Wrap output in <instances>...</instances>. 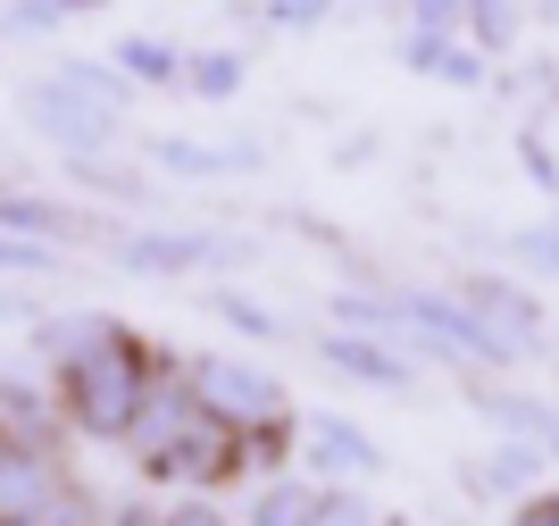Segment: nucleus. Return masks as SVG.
<instances>
[{
	"mask_svg": "<svg viewBox=\"0 0 559 526\" xmlns=\"http://www.w3.org/2000/svg\"><path fill=\"white\" fill-rule=\"evenodd\" d=\"M50 351H59V376H68L75 426H84V435H134L142 410H151V393H159V376H151L134 335L109 326V318H75V326L50 335Z\"/></svg>",
	"mask_w": 559,
	"mask_h": 526,
	"instance_id": "nucleus-1",
	"label": "nucleus"
},
{
	"mask_svg": "<svg viewBox=\"0 0 559 526\" xmlns=\"http://www.w3.org/2000/svg\"><path fill=\"white\" fill-rule=\"evenodd\" d=\"M393 309H401V343L435 351V360L460 367V376H510V351L492 343L485 318H476L451 284H393Z\"/></svg>",
	"mask_w": 559,
	"mask_h": 526,
	"instance_id": "nucleus-2",
	"label": "nucleus"
},
{
	"mask_svg": "<svg viewBox=\"0 0 559 526\" xmlns=\"http://www.w3.org/2000/svg\"><path fill=\"white\" fill-rule=\"evenodd\" d=\"M192 376V401L210 418H226L234 435L251 443V435H267V426H284L293 418V393L267 376V367H251V360H226V351H201V360L185 367Z\"/></svg>",
	"mask_w": 559,
	"mask_h": 526,
	"instance_id": "nucleus-3",
	"label": "nucleus"
},
{
	"mask_svg": "<svg viewBox=\"0 0 559 526\" xmlns=\"http://www.w3.org/2000/svg\"><path fill=\"white\" fill-rule=\"evenodd\" d=\"M451 293L485 318V335L501 351H510V367H526V360H551V318H543V301L518 284V276H492V268H467V276H451Z\"/></svg>",
	"mask_w": 559,
	"mask_h": 526,
	"instance_id": "nucleus-4",
	"label": "nucleus"
},
{
	"mask_svg": "<svg viewBox=\"0 0 559 526\" xmlns=\"http://www.w3.org/2000/svg\"><path fill=\"white\" fill-rule=\"evenodd\" d=\"M293 452H301V477L309 484H359L384 468V443L343 410H301L293 418Z\"/></svg>",
	"mask_w": 559,
	"mask_h": 526,
	"instance_id": "nucleus-5",
	"label": "nucleus"
},
{
	"mask_svg": "<svg viewBox=\"0 0 559 526\" xmlns=\"http://www.w3.org/2000/svg\"><path fill=\"white\" fill-rule=\"evenodd\" d=\"M318 360H326L334 376H350V385L384 393V401H409V393H418V351L384 343V335H343V326H326V335H318Z\"/></svg>",
	"mask_w": 559,
	"mask_h": 526,
	"instance_id": "nucleus-6",
	"label": "nucleus"
},
{
	"mask_svg": "<svg viewBox=\"0 0 559 526\" xmlns=\"http://www.w3.org/2000/svg\"><path fill=\"white\" fill-rule=\"evenodd\" d=\"M467 410L492 418V426H501V443H526V452L559 459V410L543 401V393L501 385V376H476V385H467Z\"/></svg>",
	"mask_w": 559,
	"mask_h": 526,
	"instance_id": "nucleus-7",
	"label": "nucleus"
},
{
	"mask_svg": "<svg viewBox=\"0 0 559 526\" xmlns=\"http://www.w3.org/2000/svg\"><path fill=\"white\" fill-rule=\"evenodd\" d=\"M117 259L142 268V276H192V268H226V259H242V243H226V234H126Z\"/></svg>",
	"mask_w": 559,
	"mask_h": 526,
	"instance_id": "nucleus-8",
	"label": "nucleus"
},
{
	"mask_svg": "<svg viewBox=\"0 0 559 526\" xmlns=\"http://www.w3.org/2000/svg\"><path fill=\"white\" fill-rule=\"evenodd\" d=\"M393 59H401V75H426V84H460V92L492 84V59H476L460 34H401Z\"/></svg>",
	"mask_w": 559,
	"mask_h": 526,
	"instance_id": "nucleus-9",
	"label": "nucleus"
},
{
	"mask_svg": "<svg viewBox=\"0 0 559 526\" xmlns=\"http://www.w3.org/2000/svg\"><path fill=\"white\" fill-rule=\"evenodd\" d=\"M535 477H543V452H526V443H492L460 468V484L485 493V502H526V493H543Z\"/></svg>",
	"mask_w": 559,
	"mask_h": 526,
	"instance_id": "nucleus-10",
	"label": "nucleus"
},
{
	"mask_svg": "<svg viewBox=\"0 0 559 526\" xmlns=\"http://www.w3.org/2000/svg\"><path fill=\"white\" fill-rule=\"evenodd\" d=\"M25 109H34V126H43L50 142H68V151H100V142L117 135V117L84 109V101H75V92H59V84H43L34 101H25Z\"/></svg>",
	"mask_w": 559,
	"mask_h": 526,
	"instance_id": "nucleus-11",
	"label": "nucleus"
},
{
	"mask_svg": "<svg viewBox=\"0 0 559 526\" xmlns=\"http://www.w3.org/2000/svg\"><path fill=\"white\" fill-rule=\"evenodd\" d=\"M526 17H535L526 0H467V17H460V43L476 50V59H492V68H501V59L518 50V34H526Z\"/></svg>",
	"mask_w": 559,
	"mask_h": 526,
	"instance_id": "nucleus-12",
	"label": "nucleus"
},
{
	"mask_svg": "<svg viewBox=\"0 0 559 526\" xmlns=\"http://www.w3.org/2000/svg\"><path fill=\"white\" fill-rule=\"evenodd\" d=\"M318 518V484L301 477V468H284V477H267L251 493V510H242V526H309Z\"/></svg>",
	"mask_w": 559,
	"mask_h": 526,
	"instance_id": "nucleus-13",
	"label": "nucleus"
},
{
	"mask_svg": "<svg viewBox=\"0 0 559 526\" xmlns=\"http://www.w3.org/2000/svg\"><path fill=\"white\" fill-rule=\"evenodd\" d=\"M326 309H334V326H343V335H384V343H401V309H393V284H368V293L350 284V293H334Z\"/></svg>",
	"mask_w": 559,
	"mask_h": 526,
	"instance_id": "nucleus-14",
	"label": "nucleus"
},
{
	"mask_svg": "<svg viewBox=\"0 0 559 526\" xmlns=\"http://www.w3.org/2000/svg\"><path fill=\"white\" fill-rule=\"evenodd\" d=\"M126 84H185V50L176 43H151V34H134V43H117V59H109Z\"/></svg>",
	"mask_w": 559,
	"mask_h": 526,
	"instance_id": "nucleus-15",
	"label": "nucleus"
},
{
	"mask_svg": "<svg viewBox=\"0 0 559 526\" xmlns=\"http://www.w3.org/2000/svg\"><path fill=\"white\" fill-rule=\"evenodd\" d=\"M501 259H510L518 276H559V209L535 218V226H510L501 234Z\"/></svg>",
	"mask_w": 559,
	"mask_h": 526,
	"instance_id": "nucleus-16",
	"label": "nucleus"
},
{
	"mask_svg": "<svg viewBox=\"0 0 559 526\" xmlns=\"http://www.w3.org/2000/svg\"><path fill=\"white\" fill-rule=\"evenodd\" d=\"M151 160L176 167V176H234V167H259V151H217V142H151Z\"/></svg>",
	"mask_w": 559,
	"mask_h": 526,
	"instance_id": "nucleus-17",
	"label": "nucleus"
},
{
	"mask_svg": "<svg viewBox=\"0 0 559 526\" xmlns=\"http://www.w3.org/2000/svg\"><path fill=\"white\" fill-rule=\"evenodd\" d=\"M242 50H201V59H185V84L201 92V101H234V92H242Z\"/></svg>",
	"mask_w": 559,
	"mask_h": 526,
	"instance_id": "nucleus-18",
	"label": "nucleus"
},
{
	"mask_svg": "<svg viewBox=\"0 0 559 526\" xmlns=\"http://www.w3.org/2000/svg\"><path fill=\"white\" fill-rule=\"evenodd\" d=\"M510 151H518V167L535 176V192H543V201H559V151L543 142V117H526V126H518V135H510Z\"/></svg>",
	"mask_w": 559,
	"mask_h": 526,
	"instance_id": "nucleus-19",
	"label": "nucleus"
},
{
	"mask_svg": "<svg viewBox=\"0 0 559 526\" xmlns=\"http://www.w3.org/2000/svg\"><path fill=\"white\" fill-rule=\"evenodd\" d=\"M309 526H384V510H376L359 484H318V518Z\"/></svg>",
	"mask_w": 559,
	"mask_h": 526,
	"instance_id": "nucleus-20",
	"label": "nucleus"
},
{
	"mask_svg": "<svg viewBox=\"0 0 559 526\" xmlns=\"http://www.w3.org/2000/svg\"><path fill=\"white\" fill-rule=\"evenodd\" d=\"M217 318H226L234 335H251V343H284V318L251 293H217Z\"/></svg>",
	"mask_w": 559,
	"mask_h": 526,
	"instance_id": "nucleus-21",
	"label": "nucleus"
},
{
	"mask_svg": "<svg viewBox=\"0 0 559 526\" xmlns=\"http://www.w3.org/2000/svg\"><path fill=\"white\" fill-rule=\"evenodd\" d=\"M467 0H409V34H460Z\"/></svg>",
	"mask_w": 559,
	"mask_h": 526,
	"instance_id": "nucleus-22",
	"label": "nucleus"
},
{
	"mask_svg": "<svg viewBox=\"0 0 559 526\" xmlns=\"http://www.w3.org/2000/svg\"><path fill=\"white\" fill-rule=\"evenodd\" d=\"M0 268H25V276H50L59 268V259L43 252V243H34V234H0Z\"/></svg>",
	"mask_w": 559,
	"mask_h": 526,
	"instance_id": "nucleus-23",
	"label": "nucleus"
},
{
	"mask_svg": "<svg viewBox=\"0 0 559 526\" xmlns=\"http://www.w3.org/2000/svg\"><path fill=\"white\" fill-rule=\"evenodd\" d=\"M159 526H234V518H226V510L210 502V493H192V502H176V510H167Z\"/></svg>",
	"mask_w": 559,
	"mask_h": 526,
	"instance_id": "nucleus-24",
	"label": "nucleus"
},
{
	"mask_svg": "<svg viewBox=\"0 0 559 526\" xmlns=\"http://www.w3.org/2000/svg\"><path fill=\"white\" fill-rule=\"evenodd\" d=\"M267 17H276V25H326L334 0H267Z\"/></svg>",
	"mask_w": 559,
	"mask_h": 526,
	"instance_id": "nucleus-25",
	"label": "nucleus"
},
{
	"mask_svg": "<svg viewBox=\"0 0 559 526\" xmlns=\"http://www.w3.org/2000/svg\"><path fill=\"white\" fill-rule=\"evenodd\" d=\"M510 526H559V493L543 484V493H526V502H510Z\"/></svg>",
	"mask_w": 559,
	"mask_h": 526,
	"instance_id": "nucleus-26",
	"label": "nucleus"
},
{
	"mask_svg": "<svg viewBox=\"0 0 559 526\" xmlns=\"http://www.w3.org/2000/svg\"><path fill=\"white\" fill-rule=\"evenodd\" d=\"M526 9H535V17H543V25H559V0H526Z\"/></svg>",
	"mask_w": 559,
	"mask_h": 526,
	"instance_id": "nucleus-27",
	"label": "nucleus"
},
{
	"mask_svg": "<svg viewBox=\"0 0 559 526\" xmlns=\"http://www.w3.org/2000/svg\"><path fill=\"white\" fill-rule=\"evenodd\" d=\"M384 526H426V518H409V510H384Z\"/></svg>",
	"mask_w": 559,
	"mask_h": 526,
	"instance_id": "nucleus-28",
	"label": "nucleus"
}]
</instances>
